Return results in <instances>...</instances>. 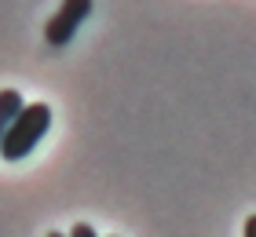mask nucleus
Returning <instances> with one entry per match:
<instances>
[{"instance_id":"nucleus-1","label":"nucleus","mask_w":256,"mask_h":237,"mask_svg":"<svg viewBox=\"0 0 256 237\" xmlns=\"http://www.w3.org/2000/svg\"><path fill=\"white\" fill-rule=\"evenodd\" d=\"M48 128H52V106L48 102H26V110L11 121L4 142H0V161H22V157H30L33 146L44 139Z\"/></svg>"},{"instance_id":"nucleus-2","label":"nucleus","mask_w":256,"mask_h":237,"mask_svg":"<svg viewBox=\"0 0 256 237\" xmlns=\"http://www.w3.org/2000/svg\"><path fill=\"white\" fill-rule=\"evenodd\" d=\"M88 15H92V0H62L59 11H55L48 18V26H44V44L66 47L77 37V29L88 22Z\"/></svg>"},{"instance_id":"nucleus-3","label":"nucleus","mask_w":256,"mask_h":237,"mask_svg":"<svg viewBox=\"0 0 256 237\" xmlns=\"http://www.w3.org/2000/svg\"><path fill=\"white\" fill-rule=\"evenodd\" d=\"M22 110H26V99H22L15 88H4V91H0V142H4L11 121H15Z\"/></svg>"},{"instance_id":"nucleus-4","label":"nucleus","mask_w":256,"mask_h":237,"mask_svg":"<svg viewBox=\"0 0 256 237\" xmlns=\"http://www.w3.org/2000/svg\"><path fill=\"white\" fill-rule=\"evenodd\" d=\"M66 237H99V234H96V230H92V227H88V223H77V227H74V230H70Z\"/></svg>"},{"instance_id":"nucleus-5","label":"nucleus","mask_w":256,"mask_h":237,"mask_svg":"<svg viewBox=\"0 0 256 237\" xmlns=\"http://www.w3.org/2000/svg\"><path fill=\"white\" fill-rule=\"evenodd\" d=\"M246 237H256V216L246 219Z\"/></svg>"},{"instance_id":"nucleus-6","label":"nucleus","mask_w":256,"mask_h":237,"mask_svg":"<svg viewBox=\"0 0 256 237\" xmlns=\"http://www.w3.org/2000/svg\"><path fill=\"white\" fill-rule=\"evenodd\" d=\"M48 237H66V234H59V230H52V234H48Z\"/></svg>"}]
</instances>
